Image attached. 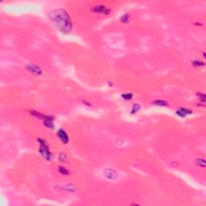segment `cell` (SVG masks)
<instances>
[{
    "label": "cell",
    "mask_w": 206,
    "mask_h": 206,
    "mask_svg": "<svg viewBox=\"0 0 206 206\" xmlns=\"http://www.w3.org/2000/svg\"><path fill=\"white\" fill-rule=\"evenodd\" d=\"M50 19L64 33H68L72 29V23L68 14L64 10L59 9L51 12Z\"/></svg>",
    "instance_id": "1"
},
{
    "label": "cell",
    "mask_w": 206,
    "mask_h": 206,
    "mask_svg": "<svg viewBox=\"0 0 206 206\" xmlns=\"http://www.w3.org/2000/svg\"><path fill=\"white\" fill-rule=\"evenodd\" d=\"M40 143V152L42 154V156L47 160H50L51 159V153L49 152L48 146H47L44 141H42L41 139H38Z\"/></svg>",
    "instance_id": "2"
},
{
    "label": "cell",
    "mask_w": 206,
    "mask_h": 206,
    "mask_svg": "<svg viewBox=\"0 0 206 206\" xmlns=\"http://www.w3.org/2000/svg\"><path fill=\"white\" fill-rule=\"evenodd\" d=\"M104 176H106V179H108L110 180H115L118 179V173L111 168H106L103 172Z\"/></svg>",
    "instance_id": "3"
},
{
    "label": "cell",
    "mask_w": 206,
    "mask_h": 206,
    "mask_svg": "<svg viewBox=\"0 0 206 206\" xmlns=\"http://www.w3.org/2000/svg\"><path fill=\"white\" fill-rule=\"evenodd\" d=\"M92 10L96 13H101V14H108L110 10L108 9L106 6H95Z\"/></svg>",
    "instance_id": "4"
},
{
    "label": "cell",
    "mask_w": 206,
    "mask_h": 206,
    "mask_svg": "<svg viewBox=\"0 0 206 206\" xmlns=\"http://www.w3.org/2000/svg\"><path fill=\"white\" fill-rule=\"evenodd\" d=\"M57 136L64 143H67L68 142V136L67 133H66L64 130H62V129H60V130L57 132Z\"/></svg>",
    "instance_id": "5"
},
{
    "label": "cell",
    "mask_w": 206,
    "mask_h": 206,
    "mask_svg": "<svg viewBox=\"0 0 206 206\" xmlns=\"http://www.w3.org/2000/svg\"><path fill=\"white\" fill-rule=\"evenodd\" d=\"M27 68L28 69L29 72H31L34 73V74H36V75H39L42 72L41 69H40L38 66H36L35 64H28L27 66Z\"/></svg>",
    "instance_id": "6"
},
{
    "label": "cell",
    "mask_w": 206,
    "mask_h": 206,
    "mask_svg": "<svg viewBox=\"0 0 206 206\" xmlns=\"http://www.w3.org/2000/svg\"><path fill=\"white\" fill-rule=\"evenodd\" d=\"M176 114L179 115V116H181V117H184L188 114H192V111H191L190 110L188 109H184V108H180L177 111H176Z\"/></svg>",
    "instance_id": "7"
},
{
    "label": "cell",
    "mask_w": 206,
    "mask_h": 206,
    "mask_svg": "<svg viewBox=\"0 0 206 206\" xmlns=\"http://www.w3.org/2000/svg\"><path fill=\"white\" fill-rule=\"evenodd\" d=\"M154 104L156 105H158V106H168V103L164 101H162V100H156L154 102Z\"/></svg>",
    "instance_id": "8"
},
{
    "label": "cell",
    "mask_w": 206,
    "mask_h": 206,
    "mask_svg": "<svg viewBox=\"0 0 206 206\" xmlns=\"http://www.w3.org/2000/svg\"><path fill=\"white\" fill-rule=\"evenodd\" d=\"M196 164L198 166L200 167H202V168H204L205 167V160H203V159H198L196 160Z\"/></svg>",
    "instance_id": "9"
},
{
    "label": "cell",
    "mask_w": 206,
    "mask_h": 206,
    "mask_svg": "<svg viewBox=\"0 0 206 206\" xmlns=\"http://www.w3.org/2000/svg\"><path fill=\"white\" fill-rule=\"evenodd\" d=\"M59 170H60V173L63 174V175H68V171L66 168H64V167H60V168H59Z\"/></svg>",
    "instance_id": "10"
},
{
    "label": "cell",
    "mask_w": 206,
    "mask_h": 206,
    "mask_svg": "<svg viewBox=\"0 0 206 206\" xmlns=\"http://www.w3.org/2000/svg\"><path fill=\"white\" fill-rule=\"evenodd\" d=\"M129 18H130V16H129L128 14H124V16L121 18V21L122 22H124V23H126V22L129 21Z\"/></svg>",
    "instance_id": "11"
},
{
    "label": "cell",
    "mask_w": 206,
    "mask_h": 206,
    "mask_svg": "<svg viewBox=\"0 0 206 206\" xmlns=\"http://www.w3.org/2000/svg\"><path fill=\"white\" fill-rule=\"evenodd\" d=\"M192 64H193L194 66H202V65L204 64L203 63V62L199 61V60H195V61H193Z\"/></svg>",
    "instance_id": "12"
},
{
    "label": "cell",
    "mask_w": 206,
    "mask_h": 206,
    "mask_svg": "<svg viewBox=\"0 0 206 206\" xmlns=\"http://www.w3.org/2000/svg\"><path fill=\"white\" fill-rule=\"evenodd\" d=\"M140 109V106H139L138 104H136V105H134V106H133V110H132V113H134V112H137L138 110Z\"/></svg>",
    "instance_id": "13"
},
{
    "label": "cell",
    "mask_w": 206,
    "mask_h": 206,
    "mask_svg": "<svg viewBox=\"0 0 206 206\" xmlns=\"http://www.w3.org/2000/svg\"><path fill=\"white\" fill-rule=\"evenodd\" d=\"M122 98H124V99H126V100H128V99H130V98H132V94H122Z\"/></svg>",
    "instance_id": "14"
}]
</instances>
